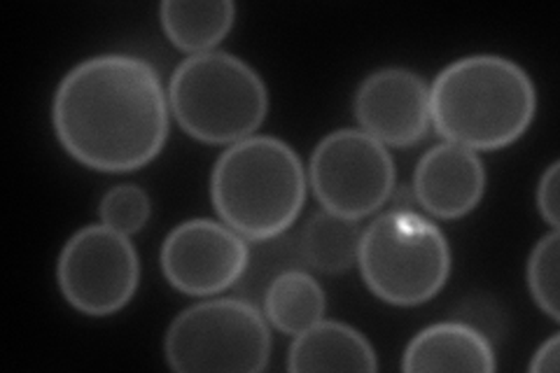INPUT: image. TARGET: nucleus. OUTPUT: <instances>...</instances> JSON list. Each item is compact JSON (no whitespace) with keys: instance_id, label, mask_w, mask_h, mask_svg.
Wrapping results in <instances>:
<instances>
[{"instance_id":"nucleus-1","label":"nucleus","mask_w":560,"mask_h":373,"mask_svg":"<svg viewBox=\"0 0 560 373\" xmlns=\"http://www.w3.org/2000/svg\"><path fill=\"white\" fill-rule=\"evenodd\" d=\"M168 110V94L150 61L98 55L63 75L51 101V124L78 164L101 173H131L164 150Z\"/></svg>"},{"instance_id":"nucleus-2","label":"nucleus","mask_w":560,"mask_h":373,"mask_svg":"<svg viewBox=\"0 0 560 373\" xmlns=\"http://www.w3.org/2000/svg\"><path fill=\"white\" fill-rule=\"evenodd\" d=\"M537 113L530 75L506 57L469 55L448 63L430 86V119L446 143L495 152L525 136Z\"/></svg>"},{"instance_id":"nucleus-3","label":"nucleus","mask_w":560,"mask_h":373,"mask_svg":"<svg viewBox=\"0 0 560 373\" xmlns=\"http://www.w3.org/2000/svg\"><path fill=\"white\" fill-rule=\"evenodd\" d=\"M210 201L245 241L285 234L306 201V168L285 140L250 136L226 148L210 173Z\"/></svg>"},{"instance_id":"nucleus-4","label":"nucleus","mask_w":560,"mask_h":373,"mask_svg":"<svg viewBox=\"0 0 560 373\" xmlns=\"http://www.w3.org/2000/svg\"><path fill=\"white\" fill-rule=\"evenodd\" d=\"M168 105L180 129L199 143L234 145L265 124L269 92L250 63L230 51H206L173 70Z\"/></svg>"},{"instance_id":"nucleus-5","label":"nucleus","mask_w":560,"mask_h":373,"mask_svg":"<svg viewBox=\"0 0 560 373\" xmlns=\"http://www.w3.org/2000/svg\"><path fill=\"white\" fill-rule=\"evenodd\" d=\"M358 266L364 285L383 304H428L451 276V245L444 231L411 208H393L362 231Z\"/></svg>"},{"instance_id":"nucleus-6","label":"nucleus","mask_w":560,"mask_h":373,"mask_svg":"<svg viewBox=\"0 0 560 373\" xmlns=\"http://www.w3.org/2000/svg\"><path fill=\"white\" fill-rule=\"evenodd\" d=\"M164 354L180 373H259L271 360L269 319L243 296L206 299L173 317Z\"/></svg>"},{"instance_id":"nucleus-7","label":"nucleus","mask_w":560,"mask_h":373,"mask_svg":"<svg viewBox=\"0 0 560 373\" xmlns=\"http://www.w3.org/2000/svg\"><path fill=\"white\" fill-rule=\"evenodd\" d=\"M308 183L323 210L358 222L390 201L397 168L388 148L376 138L362 129H339L315 145Z\"/></svg>"},{"instance_id":"nucleus-8","label":"nucleus","mask_w":560,"mask_h":373,"mask_svg":"<svg viewBox=\"0 0 560 373\" xmlns=\"http://www.w3.org/2000/svg\"><path fill=\"white\" fill-rule=\"evenodd\" d=\"M57 282L68 304L84 315L119 313L140 282V259L131 238L105 224L78 229L61 247Z\"/></svg>"},{"instance_id":"nucleus-9","label":"nucleus","mask_w":560,"mask_h":373,"mask_svg":"<svg viewBox=\"0 0 560 373\" xmlns=\"http://www.w3.org/2000/svg\"><path fill=\"white\" fill-rule=\"evenodd\" d=\"M248 241L232 226L195 218L168 231L160 261L171 288L208 299L236 285L248 266Z\"/></svg>"},{"instance_id":"nucleus-10","label":"nucleus","mask_w":560,"mask_h":373,"mask_svg":"<svg viewBox=\"0 0 560 373\" xmlns=\"http://www.w3.org/2000/svg\"><path fill=\"white\" fill-rule=\"evenodd\" d=\"M364 133L385 148L418 145L430 131V84L409 68H381L366 75L353 101Z\"/></svg>"},{"instance_id":"nucleus-11","label":"nucleus","mask_w":560,"mask_h":373,"mask_svg":"<svg viewBox=\"0 0 560 373\" xmlns=\"http://www.w3.org/2000/svg\"><path fill=\"white\" fill-rule=\"evenodd\" d=\"M413 197L436 220H460L486 194V166L475 150L455 143L430 148L413 171Z\"/></svg>"},{"instance_id":"nucleus-12","label":"nucleus","mask_w":560,"mask_h":373,"mask_svg":"<svg viewBox=\"0 0 560 373\" xmlns=\"http://www.w3.org/2000/svg\"><path fill=\"white\" fill-rule=\"evenodd\" d=\"M401 369L418 371H475L498 369L493 343L467 323H436L420 329L401 354Z\"/></svg>"},{"instance_id":"nucleus-13","label":"nucleus","mask_w":560,"mask_h":373,"mask_svg":"<svg viewBox=\"0 0 560 373\" xmlns=\"http://www.w3.org/2000/svg\"><path fill=\"white\" fill-rule=\"evenodd\" d=\"M288 369L308 371H378V358L366 336L339 319H320L294 336Z\"/></svg>"},{"instance_id":"nucleus-14","label":"nucleus","mask_w":560,"mask_h":373,"mask_svg":"<svg viewBox=\"0 0 560 373\" xmlns=\"http://www.w3.org/2000/svg\"><path fill=\"white\" fill-rule=\"evenodd\" d=\"M166 38L189 57L215 51L236 22L232 0H166L160 5Z\"/></svg>"},{"instance_id":"nucleus-15","label":"nucleus","mask_w":560,"mask_h":373,"mask_svg":"<svg viewBox=\"0 0 560 373\" xmlns=\"http://www.w3.org/2000/svg\"><path fill=\"white\" fill-rule=\"evenodd\" d=\"M261 311L278 331L296 336L325 317L327 296L306 269H294L271 282L261 299Z\"/></svg>"},{"instance_id":"nucleus-16","label":"nucleus","mask_w":560,"mask_h":373,"mask_svg":"<svg viewBox=\"0 0 560 373\" xmlns=\"http://www.w3.org/2000/svg\"><path fill=\"white\" fill-rule=\"evenodd\" d=\"M362 229L355 220H346L335 212L320 210L304 224L300 250L306 269L320 273H343L358 264Z\"/></svg>"},{"instance_id":"nucleus-17","label":"nucleus","mask_w":560,"mask_h":373,"mask_svg":"<svg viewBox=\"0 0 560 373\" xmlns=\"http://www.w3.org/2000/svg\"><path fill=\"white\" fill-rule=\"evenodd\" d=\"M294 269H306V261L300 250V236H290L285 231V234L273 238L255 241L248 255V266H245L234 288L238 296L261 308V299H265L271 282L280 273Z\"/></svg>"},{"instance_id":"nucleus-18","label":"nucleus","mask_w":560,"mask_h":373,"mask_svg":"<svg viewBox=\"0 0 560 373\" xmlns=\"http://www.w3.org/2000/svg\"><path fill=\"white\" fill-rule=\"evenodd\" d=\"M558 257H560V236L551 229L533 247L528 259V288L535 304L547 313L553 323L560 319L558 311Z\"/></svg>"},{"instance_id":"nucleus-19","label":"nucleus","mask_w":560,"mask_h":373,"mask_svg":"<svg viewBox=\"0 0 560 373\" xmlns=\"http://www.w3.org/2000/svg\"><path fill=\"white\" fill-rule=\"evenodd\" d=\"M152 215V201L148 191L138 185H117L103 194L98 203L101 224L110 226L119 234L133 236L148 224Z\"/></svg>"},{"instance_id":"nucleus-20","label":"nucleus","mask_w":560,"mask_h":373,"mask_svg":"<svg viewBox=\"0 0 560 373\" xmlns=\"http://www.w3.org/2000/svg\"><path fill=\"white\" fill-rule=\"evenodd\" d=\"M558 168L560 164L553 162L539 177L537 185V210L541 220H545L551 229L558 231Z\"/></svg>"},{"instance_id":"nucleus-21","label":"nucleus","mask_w":560,"mask_h":373,"mask_svg":"<svg viewBox=\"0 0 560 373\" xmlns=\"http://www.w3.org/2000/svg\"><path fill=\"white\" fill-rule=\"evenodd\" d=\"M558 334H551L549 339L539 346V350L533 354L530 371L533 373H556L558 371Z\"/></svg>"}]
</instances>
